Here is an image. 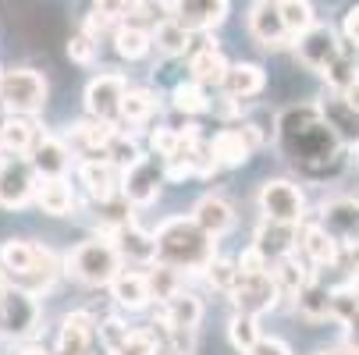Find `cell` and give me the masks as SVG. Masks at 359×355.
Returning <instances> with one entry per match:
<instances>
[{
  "label": "cell",
  "instance_id": "obj_1",
  "mask_svg": "<svg viewBox=\"0 0 359 355\" xmlns=\"http://www.w3.org/2000/svg\"><path fill=\"white\" fill-rule=\"evenodd\" d=\"M274 146L278 153L299 167L302 174L320 178L331 167L341 164L345 153V142L334 135V128L324 121L317 104H292L274 118Z\"/></svg>",
  "mask_w": 359,
  "mask_h": 355
},
{
  "label": "cell",
  "instance_id": "obj_2",
  "mask_svg": "<svg viewBox=\"0 0 359 355\" xmlns=\"http://www.w3.org/2000/svg\"><path fill=\"white\" fill-rule=\"evenodd\" d=\"M153 249H157V260L153 263L175 267L182 274H203L207 263L217 256V242L192 217H168L153 231Z\"/></svg>",
  "mask_w": 359,
  "mask_h": 355
},
{
  "label": "cell",
  "instance_id": "obj_3",
  "mask_svg": "<svg viewBox=\"0 0 359 355\" xmlns=\"http://www.w3.org/2000/svg\"><path fill=\"white\" fill-rule=\"evenodd\" d=\"M65 270L79 284H86V288H107L118 277V270H121V256H118V249H114L111 238L96 235V238L79 242L68 252V256H65Z\"/></svg>",
  "mask_w": 359,
  "mask_h": 355
},
{
  "label": "cell",
  "instance_id": "obj_4",
  "mask_svg": "<svg viewBox=\"0 0 359 355\" xmlns=\"http://www.w3.org/2000/svg\"><path fill=\"white\" fill-rule=\"evenodd\" d=\"M46 78L36 68H4V78H0V104H4L8 114H25L36 118L46 107Z\"/></svg>",
  "mask_w": 359,
  "mask_h": 355
},
{
  "label": "cell",
  "instance_id": "obj_5",
  "mask_svg": "<svg viewBox=\"0 0 359 355\" xmlns=\"http://www.w3.org/2000/svg\"><path fill=\"white\" fill-rule=\"evenodd\" d=\"M256 207H260L264 221L299 228L306 221V192L292 178H267L256 192Z\"/></svg>",
  "mask_w": 359,
  "mask_h": 355
},
{
  "label": "cell",
  "instance_id": "obj_6",
  "mask_svg": "<svg viewBox=\"0 0 359 355\" xmlns=\"http://www.w3.org/2000/svg\"><path fill=\"white\" fill-rule=\"evenodd\" d=\"M39 298L18 284H8L0 295V337L8 341H29L39 330Z\"/></svg>",
  "mask_w": 359,
  "mask_h": 355
},
{
  "label": "cell",
  "instance_id": "obj_7",
  "mask_svg": "<svg viewBox=\"0 0 359 355\" xmlns=\"http://www.w3.org/2000/svg\"><path fill=\"white\" fill-rule=\"evenodd\" d=\"M164 160L153 157V153H142L139 160H132L128 167H121V199L128 202V207H149V202H157L161 195V185H164Z\"/></svg>",
  "mask_w": 359,
  "mask_h": 355
},
{
  "label": "cell",
  "instance_id": "obj_8",
  "mask_svg": "<svg viewBox=\"0 0 359 355\" xmlns=\"http://www.w3.org/2000/svg\"><path fill=\"white\" fill-rule=\"evenodd\" d=\"M292 50H295V57H299V64H302V68H310V71H317V75H320L324 68H331V64L341 57L345 43H341V36H338V29H334V25L317 22V25L306 29L302 36H295Z\"/></svg>",
  "mask_w": 359,
  "mask_h": 355
},
{
  "label": "cell",
  "instance_id": "obj_9",
  "mask_svg": "<svg viewBox=\"0 0 359 355\" xmlns=\"http://www.w3.org/2000/svg\"><path fill=\"white\" fill-rule=\"evenodd\" d=\"M125 92H128V78H125V75H118V71H100V75L89 78V85H86V114L96 118V121L118 125Z\"/></svg>",
  "mask_w": 359,
  "mask_h": 355
},
{
  "label": "cell",
  "instance_id": "obj_10",
  "mask_svg": "<svg viewBox=\"0 0 359 355\" xmlns=\"http://www.w3.org/2000/svg\"><path fill=\"white\" fill-rule=\"evenodd\" d=\"M36 171L25 157H4L0 153V207L4 210H25L36 195Z\"/></svg>",
  "mask_w": 359,
  "mask_h": 355
},
{
  "label": "cell",
  "instance_id": "obj_11",
  "mask_svg": "<svg viewBox=\"0 0 359 355\" xmlns=\"http://www.w3.org/2000/svg\"><path fill=\"white\" fill-rule=\"evenodd\" d=\"M75 178L82 185V192L100 202V199H111L118 195V185H121V167L107 157V153H89L75 164Z\"/></svg>",
  "mask_w": 359,
  "mask_h": 355
},
{
  "label": "cell",
  "instance_id": "obj_12",
  "mask_svg": "<svg viewBox=\"0 0 359 355\" xmlns=\"http://www.w3.org/2000/svg\"><path fill=\"white\" fill-rule=\"evenodd\" d=\"M228 298L235 302V313L264 316V313L278 309L281 291H278V284H274L271 274H252V277H242V274H238V284L231 288Z\"/></svg>",
  "mask_w": 359,
  "mask_h": 355
},
{
  "label": "cell",
  "instance_id": "obj_13",
  "mask_svg": "<svg viewBox=\"0 0 359 355\" xmlns=\"http://www.w3.org/2000/svg\"><path fill=\"white\" fill-rule=\"evenodd\" d=\"M317 224L341 245L359 238V195H331L320 202Z\"/></svg>",
  "mask_w": 359,
  "mask_h": 355
},
{
  "label": "cell",
  "instance_id": "obj_14",
  "mask_svg": "<svg viewBox=\"0 0 359 355\" xmlns=\"http://www.w3.org/2000/svg\"><path fill=\"white\" fill-rule=\"evenodd\" d=\"M36 171V178H68L72 171V146L61 139V135H39L36 146L29 149V157H25Z\"/></svg>",
  "mask_w": 359,
  "mask_h": 355
},
{
  "label": "cell",
  "instance_id": "obj_15",
  "mask_svg": "<svg viewBox=\"0 0 359 355\" xmlns=\"http://www.w3.org/2000/svg\"><path fill=\"white\" fill-rule=\"evenodd\" d=\"M228 8V0H171V18L189 32H210L224 25Z\"/></svg>",
  "mask_w": 359,
  "mask_h": 355
},
{
  "label": "cell",
  "instance_id": "obj_16",
  "mask_svg": "<svg viewBox=\"0 0 359 355\" xmlns=\"http://www.w3.org/2000/svg\"><path fill=\"white\" fill-rule=\"evenodd\" d=\"M338 242L317 224V221H302L299 224V238H295V252L310 263L313 270H327L338 267Z\"/></svg>",
  "mask_w": 359,
  "mask_h": 355
},
{
  "label": "cell",
  "instance_id": "obj_17",
  "mask_svg": "<svg viewBox=\"0 0 359 355\" xmlns=\"http://www.w3.org/2000/svg\"><path fill=\"white\" fill-rule=\"evenodd\" d=\"M245 25H249V36L260 43L264 50H285V46H292V36H288V29L281 22L278 4H264V0H256V4L249 8Z\"/></svg>",
  "mask_w": 359,
  "mask_h": 355
},
{
  "label": "cell",
  "instance_id": "obj_18",
  "mask_svg": "<svg viewBox=\"0 0 359 355\" xmlns=\"http://www.w3.org/2000/svg\"><path fill=\"white\" fill-rule=\"evenodd\" d=\"M189 75L192 82H199L203 89H210V85H221L224 82V71H228V57H224V50L214 43V39H203L199 46L192 43L189 50Z\"/></svg>",
  "mask_w": 359,
  "mask_h": 355
},
{
  "label": "cell",
  "instance_id": "obj_19",
  "mask_svg": "<svg viewBox=\"0 0 359 355\" xmlns=\"http://www.w3.org/2000/svg\"><path fill=\"white\" fill-rule=\"evenodd\" d=\"M32 202L46 217H72L79 210V192H75L72 178H39Z\"/></svg>",
  "mask_w": 359,
  "mask_h": 355
},
{
  "label": "cell",
  "instance_id": "obj_20",
  "mask_svg": "<svg viewBox=\"0 0 359 355\" xmlns=\"http://www.w3.org/2000/svg\"><path fill=\"white\" fill-rule=\"evenodd\" d=\"M93 337H96V320H93V313L75 309V313H68V316L61 320L54 355H89Z\"/></svg>",
  "mask_w": 359,
  "mask_h": 355
},
{
  "label": "cell",
  "instance_id": "obj_21",
  "mask_svg": "<svg viewBox=\"0 0 359 355\" xmlns=\"http://www.w3.org/2000/svg\"><path fill=\"white\" fill-rule=\"evenodd\" d=\"M43 135L36 118L25 114H4L0 118V153L4 157H29V149Z\"/></svg>",
  "mask_w": 359,
  "mask_h": 355
},
{
  "label": "cell",
  "instance_id": "obj_22",
  "mask_svg": "<svg viewBox=\"0 0 359 355\" xmlns=\"http://www.w3.org/2000/svg\"><path fill=\"white\" fill-rule=\"evenodd\" d=\"M267 89V71L252 61H238V64H228L224 71V82H221V92L235 104H245V99L260 96Z\"/></svg>",
  "mask_w": 359,
  "mask_h": 355
},
{
  "label": "cell",
  "instance_id": "obj_23",
  "mask_svg": "<svg viewBox=\"0 0 359 355\" xmlns=\"http://www.w3.org/2000/svg\"><path fill=\"white\" fill-rule=\"evenodd\" d=\"M295 238H299V228L260 221V228H256V235H252V249L260 252L267 263H278V260H285V256L295 252Z\"/></svg>",
  "mask_w": 359,
  "mask_h": 355
},
{
  "label": "cell",
  "instance_id": "obj_24",
  "mask_svg": "<svg viewBox=\"0 0 359 355\" xmlns=\"http://www.w3.org/2000/svg\"><path fill=\"white\" fill-rule=\"evenodd\" d=\"M207 149H210V157L217 160V167H242L256 146H252V139L245 135V128L235 125V128H221V132L207 142Z\"/></svg>",
  "mask_w": 359,
  "mask_h": 355
},
{
  "label": "cell",
  "instance_id": "obj_25",
  "mask_svg": "<svg viewBox=\"0 0 359 355\" xmlns=\"http://www.w3.org/2000/svg\"><path fill=\"white\" fill-rule=\"evenodd\" d=\"M203 231H207L214 242L217 238H224L231 228H235V210H231V202L228 199H221V195H203L196 207H192V214H189Z\"/></svg>",
  "mask_w": 359,
  "mask_h": 355
},
{
  "label": "cell",
  "instance_id": "obj_26",
  "mask_svg": "<svg viewBox=\"0 0 359 355\" xmlns=\"http://www.w3.org/2000/svg\"><path fill=\"white\" fill-rule=\"evenodd\" d=\"M199 320H203V302L192 291H178L175 298L161 302L157 323L168 327V330H196Z\"/></svg>",
  "mask_w": 359,
  "mask_h": 355
},
{
  "label": "cell",
  "instance_id": "obj_27",
  "mask_svg": "<svg viewBox=\"0 0 359 355\" xmlns=\"http://www.w3.org/2000/svg\"><path fill=\"white\" fill-rule=\"evenodd\" d=\"M107 288H111V298L128 313H139L153 302L149 284H146V270H118V277Z\"/></svg>",
  "mask_w": 359,
  "mask_h": 355
},
{
  "label": "cell",
  "instance_id": "obj_28",
  "mask_svg": "<svg viewBox=\"0 0 359 355\" xmlns=\"http://www.w3.org/2000/svg\"><path fill=\"white\" fill-rule=\"evenodd\" d=\"M111 242H114V249H118L121 263H142V267H149L153 260H157V249H153V235H146L135 221L125 224L121 231H114Z\"/></svg>",
  "mask_w": 359,
  "mask_h": 355
},
{
  "label": "cell",
  "instance_id": "obj_29",
  "mask_svg": "<svg viewBox=\"0 0 359 355\" xmlns=\"http://www.w3.org/2000/svg\"><path fill=\"white\" fill-rule=\"evenodd\" d=\"M271 277H274V284H278V291H281V298H295L306 284H310L313 277H317V270L306 263L299 252H292V256H285V260H278V263H271Z\"/></svg>",
  "mask_w": 359,
  "mask_h": 355
},
{
  "label": "cell",
  "instance_id": "obj_30",
  "mask_svg": "<svg viewBox=\"0 0 359 355\" xmlns=\"http://www.w3.org/2000/svg\"><path fill=\"white\" fill-rule=\"evenodd\" d=\"M161 111V96L153 92V89H146V85H128V92H125V104H121V118H118V128H139V125H146L153 114Z\"/></svg>",
  "mask_w": 359,
  "mask_h": 355
},
{
  "label": "cell",
  "instance_id": "obj_31",
  "mask_svg": "<svg viewBox=\"0 0 359 355\" xmlns=\"http://www.w3.org/2000/svg\"><path fill=\"white\" fill-rule=\"evenodd\" d=\"M320 107V114H324V121L334 128V135L348 146H355L359 142V114L355 111H348V104L341 99V92H327V99L324 104H317Z\"/></svg>",
  "mask_w": 359,
  "mask_h": 355
},
{
  "label": "cell",
  "instance_id": "obj_32",
  "mask_svg": "<svg viewBox=\"0 0 359 355\" xmlns=\"http://www.w3.org/2000/svg\"><path fill=\"white\" fill-rule=\"evenodd\" d=\"M292 306H295V313H299L306 323H324V320H331V288L313 277L310 284H306V288L292 298Z\"/></svg>",
  "mask_w": 359,
  "mask_h": 355
},
{
  "label": "cell",
  "instance_id": "obj_33",
  "mask_svg": "<svg viewBox=\"0 0 359 355\" xmlns=\"http://www.w3.org/2000/svg\"><path fill=\"white\" fill-rule=\"evenodd\" d=\"M114 132H118V125L96 121V118H86V121H75V125H72V139L79 142V149H82L86 157H89V153H107Z\"/></svg>",
  "mask_w": 359,
  "mask_h": 355
},
{
  "label": "cell",
  "instance_id": "obj_34",
  "mask_svg": "<svg viewBox=\"0 0 359 355\" xmlns=\"http://www.w3.org/2000/svg\"><path fill=\"white\" fill-rule=\"evenodd\" d=\"M149 39H153V46H157V54H164V57H185L192 50V32L182 29L175 18L161 22L157 29L149 32Z\"/></svg>",
  "mask_w": 359,
  "mask_h": 355
},
{
  "label": "cell",
  "instance_id": "obj_35",
  "mask_svg": "<svg viewBox=\"0 0 359 355\" xmlns=\"http://www.w3.org/2000/svg\"><path fill=\"white\" fill-rule=\"evenodd\" d=\"M111 43H114V50H118V57H125V61H142L149 50H153L149 32L139 29V25H128V22H121V25L111 32Z\"/></svg>",
  "mask_w": 359,
  "mask_h": 355
},
{
  "label": "cell",
  "instance_id": "obj_36",
  "mask_svg": "<svg viewBox=\"0 0 359 355\" xmlns=\"http://www.w3.org/2000/svg\"><path fill=\"white\" fill-rule=\"evenodd\" d=\"M146 284H149L153 302H168L178 291H185V274L175 270V267H164V263H149L146 267Z\"/></svg>",
  "mask_w": 359,
  "mask_h": 355
},
{
  "label": "cell",
  "instance_id": "obj_37",
  "mask_svg": "<svg viewBox=\"0 0 359 355\" xmlns=\"http://www.w3.org/2000/svg\"><path fill=\"white\" fill-rule=\"evenodd\" d=\"M171 107L178 111V114H185V118H199V114H207L210 111V92L203 89L199 82H178L175 89H171Z\"/></svg>",
  "mask_w": 359,
  "mask_h": 355
},
{
  "label": "cell",
  "instance_id": "obj_38",
  "mask_svg": "<svg viewBox=\"0 0 359 355\" xmlns=\"http://www.w3.org/2000/svg\"><path fill=\"white\" fill-rule=\"evenodd\" d=\"M168 18H171V0H132L128 15H125L128 25H139V29H146V32H153L161 22H168Z\"/></svg>",
  "mask_w": 359,
  "mask_h": 355
},
{
  "label": "cell",
  "instance_id": "obj_39",
  "mask_svg": "<svg viewBox=\"0 0 359 355\" xmlns=\"http://www.w3.org/2000/svg\"><path fill=\"white\" fill-rule=\"evenodd\" d=\"M278 11H281V22H285L292 43H295V36H302L310 25H317V11H313L310 0H281Z\"/></svg>",
  "mask_w": 359,
  "mask_h": 355
},
{
  "label": "cell",
  "instance_id": "obj_40",
  "mask_svg": "<svg viewBox=\"0 0 359 355\" xmlns=\"http://www.w3.org/2000/svg\"><path fill=\"white\" fill-rule=\"evenodd\" d=\"M264 337V330H260V316H249V313H235L231 320H228V341H231V348H238V351H249L256 341Z\"/></svg>",
  "mask_w": 359,
  "mask_h": 355
},
{
  "label": "cell",
  "instance_id": "obj_41",
  "mask_svg": "<svg viewBox=\"0 0 359 355\" xmlns=\"http://www.w3.org/2000/svg\"><path fill=\"white\" fill-rule=\"evenodd\" d=\"M355 75H359V64H355V57L348 54V50H341V57H338L331 68H324V71H320V78L327 82V89H331V92H341Z\"/></svg>",
  "mask_w": 359,
  "mask_h": 355
},
{
  "label": "cell",
  "instance_id": "obj_42",
  "mask_svg": "<svg viewBox=\"0 0 359 355\" xmlns=\"http://www.w3.org/2000/svg\"><path fill=\"white\" fill-rule=\"evenodd\" d=\"M203 277H207L217 291H224V295H231V288L238 284V267H235V260H224V256H214L210 263H207V270H203Z\"/></svg>",
  "mask_w": 359,
  "mask_h": 355
},
{
  "label": "cell",
  "instance_id": "obj_43",
  "mask_svg": "<svg viewBox=\"0 0 359 355\" xmlns=\"http://www.w3.org/2000/svg\"><path fill=\"white\" fill-rule=\"evenodd\" d=\"M96 50H100V43L89 36V32H72V39H68V57H72V64H82V68H89L93 61H96Z\"/></svg>",
  "mask_w": 359,
  "mask_h": 355
},
{
  "label": "cell",
  "instance_id": "obj_44",
  "mask_svg": "<svg viewBox=\"0 0 359 355\" xmlns=\"http://www.w3.org/2000/svg\"><path fill=\"white\" fill-rule=\"evenodd\" d=\"M352 313H359V298L348 291V284L331 288V320L334 323H345Z\"/></svg>",
  "mask_w": 359,
  "mask_h": 355
},
{
  "label": "cell",
  "instance_id": "obj_45",
  "mask_svg": "<svg viewBox=\"0 0 359 355\" xmlns=\"http://www.w3.org/2000/svg\"><path fill=\"white\" fill-rule=\"evenodd\" d=\"M235 267H238V274H242V277H252V274H271V263H267V260H264L252 245H249V249L242 252V256L235 260Z\"/></svg>",
  "mask_w": 359,
  "mask_h": 355
},
{
  "label": "cell",
  "instance_id": "obj_46",
  "mask_svg": "<svg viewBox=\"0 0 359 355\" xmlns=\"http://www.w3.org/2000/svg\"><path fill=\"white\" fill-rule=\"evenodd\" d=\"M128 4L132 0H93V11H100L104 18H111V22H125V15H128Z\"/></svg>",
  "mask_w": 359,
  "mask_h": 355
},
{
  "label": "cell",
  "instance_id": "obj_47",
  "mask_svg": "<svg viewBox=\"0 0 359 355\" xmlns=\"http://www.w3.org/2000/svg\"><path fill=\"white\" fill-rule=\"evenodd\" d=\"M352 50H359V4H352L348 11H345V18H341V32H338Z\"/></svg>",
  "mask_w": 359,
  "mask_h": 355
},
{
  "label": "cell",
  "instance_id": "obj_48",
  "mask_svg": "<svg viewBox=\"0 0 359 355\" xmlns=\"http://www.w3.org/2000/svg\"><path fill=\"white\" fill-rule=\"evenodd\" d=\"M242 355H292V348L281 341V337H260V341H256L249 351H242Z\"/></svg>",
  "mask_w": 359,
  "mask_h": 355
},
{
  "label": "cell",
  "instance_id": "obj_49",
  "mask_svg": "<svg viewBox=\"0 0 359 355\" xmlns=\"http://www.w3.org/2000/svg\"><path fill=\"white\" fill-rule=\"evenodd\" d=\"M341 344H345L352 355H359V313H352V316L341 323Z\"/></svg>",
  "mask_w": 359,
  "mask_h": 355
},
{
  "label": "cell",
  "instance_id": "obj_50",
  "mask_svg": "<svg viewBox=\"0 0 359 355\" xmlns=\"http://www.w3.org/2000/svg\"><path fill=\"white\" fill-rule=\"evenodd\" d=\"M341 99L348 104V111H355V114H359V75H355V78H352V82L341 89Z\"/></svg>",
  "mask_w": 359,
  "mask_h": 355
},
{
  "label": "cell",
  "instance_id": "obj_51",
  "mask_svg": "<svg viewBox=\"0 0 359 355\" xmlns=\"http://www.w3.org/2000/svg\"><path fill=\"white\" fill-rule=\"evenodd\" d=\"M18 355H54V351L43 348V344H36V341H25V344L18 348Z\"/></svg>",
  "mask_w": 359,
  "mask_h": 355
},
{
  "label": "cell",
  "instance_id": "obj_52",
  "mask_svg": "<svg viewBox=\"0 0 359 355\" xmlns=\"http://www.w3.org/2000/svg\"><path fill=\"white\" fill-rule=\"evenodd\" d=\"M345 284H348V291L359 298V267L355 270H348V277H345Z\"/></svg>",
  "mask_w": 359,
  "mask_h": 355
},
{
  "label": "cell",
  "instance_id": "obj_53",
  "mask_svg": "<svg viewBox=\"0 0 359 355\" xmlns=\"http://www.w3.org/2000/svg\"><path fill=\"white\" fill-rule=\"evenodd\" d=\"M317 355H352V351H348L345 344H331V348H320Z\"/></svg>",
  "mask_w": 359,
  "mask_h": 355
},
{
  "label": "cell",
  "instance_id": "obj_54",
  "mask_svg": "<svg viewBox=\"0 0 359 355\" xmlns=\"http://www.w3.org/2000/svg\"><path fill=\"white\" fill-rule=\"evenodd\" d=\"M264 4H281V0H264Z\"/></svg>",
  "mask_w": 359,
  "mask_h": 355
},
{
  "label": "cell",
  "instance_id": "obj_55",
  "mask_svg": "<svg viewBox=\"0 0 359 355\" xmlns=\"http://www.w3.org/2000/svg\"><path fill=\"white\" fill-rule=\"evenodd\" d=\"M355 160H359V142H355Z\"/></svg>",
  "mask_w": 359,
  "mask_h": 355
},
{
  "label": "cell",
  "instance_id": "obj_56",
  "mask_svg": "<svg viewBox=\"0 0 359 355\" xmlns=\"http://www.w3.org/2000/svg\"><path fill=\"white\" fill-rule=\"evenodd\" d=\"M0 78H4V68H0Z\"/></svg>",
  "mask_w": 359,
  "mask_h": 355
}]
</instances>
